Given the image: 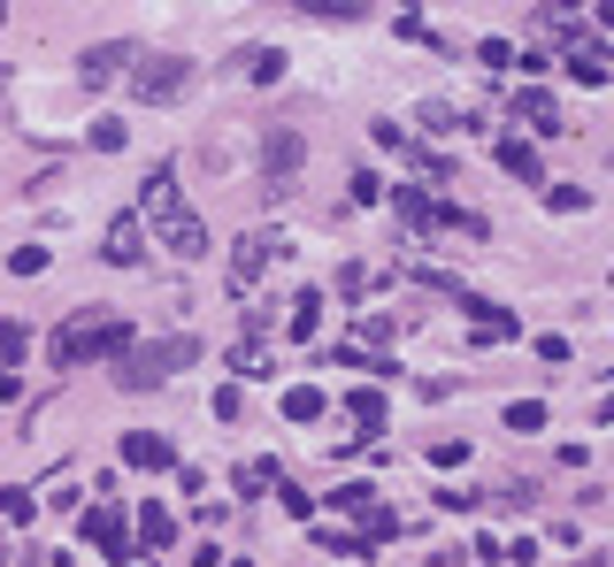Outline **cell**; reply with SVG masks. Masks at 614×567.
<instances>
[{
    "instance_id": "1",
    "label": "cell",
    "mask_w": 614,
    "mask_h": 567,
    "mask_svg": "<svg viewBox=\"0 0 614 567\" xmlns=\"http://www.w3.org/2000/svg\"><path fill=\"white\" fill-rule=\"evenodd\" d=\"M131 345V322L116 307H77L62 330H54V368H85V361H116Z\"/></svg>"
},
{
    "instance_id": "2",
    "label": "cell",
    "mask_w": 614,
    "mask_h": 567,
    "mask_svg": "<svg viewBox=\"0 0 614 567\" xmlns=\"http://www.w3.org/2000/svg\"><path fill=\"white\" fill-rule=\"evenodd\" d=\"M200 361V338L192 330H169V338H131L124 353H116V384L124 392H161L177 368H192Z\"/></svg>"
},
{
    "instance_id": "3",
    "label": "cell",
    "mask_w": 614,
    "mask_h": 567,
    "mask_svg": "<svg viewBox=\"0 0 614 567\" xmlns=\"http://www.w3.org/2000/svg\"><path fill=\"white\" fill-rule=\"evenodd\" d=\"M147 223H154V238H161L177 261H200V254H208V223L177 200V176H169V169H154L147 176Z\"/></svg>"
},
{
    "instance_id": "4",
    "label": "cell",
    "mask_w": 614,
    "mask_h": 567,
    "mask_svg": "<svg viewBox=\"0 0 614 567\" xmlns=\"http://www.w3.org/2000/svg\"><path fill=\"white\" fill-rule=\"evenodd\" d=\"M124 85H131V100L169 108V100H184V85H192V62H184V54H139Z\"/></svg>"
},
{
    "instance_id": "5",
    "label": "cell",
    "mask_w": 614,
    "mask_h": 567,
    "mask_svg": "<svg viewBox=\"0 0 614 567\" xmlns=\"http://www.w3.org/2000/svg\"><path fill=\"white\" fill-rule=\"evenodd\" d=\"M131 62H139V46L131 39H100V46H85L77 54V85H116V77H131Z\"/></svg>"
},
{
    "instance_id": "6",
    "label": "cell",
    "mask_w": 614,
    "mask_h": 567,
    "mask_svg": "<svg viewBox=\"0 0 614 567\" xmlns=\"http://www.w3.org/2000/svg\"><path fill=\"white\" fill-rule=\"evenodd\" d=\"M400 200V215L415 223V231H438V223H454V231H484L476 215H460V207H446V200H431V184H407V192H392Z\"/></svg>"
},
{
    "instance_id": "7",
    "label": "cell",
    "mask_w": 614,
    "mask_h": 567,
    "mask_svg": "<svg viewBox=\"0 0 614 567\" xmlns=\"http://www.w3.org/2000/svg\"><path fill=\"white\" fill-rule=\"evenodd\" d=\"M277 254H285V231H254V238H239V246H231V284H239V291L262 284Z\"/></svg>"
},
{
    "instance_id": "8",
    "label": "cell",
    "mask_w": 614,
    "mask_h": 567,
    "mask_svg": "<svg viewBox=\"0 0 614 567\" xmlns=\"http://www.w3.org/2000/svg\"><path fill=\"white\" fill-rule=\"evenodd\" d=\"M85 537H93V545H100V553H108V560H116V567H124V560H131V553H139L116 506H85Z\"/></svg>"
},
{
    "instance_id": "9",
    "label": "cell",
    "mask_w": 614,
    "mask_h": 567,
    "mask_svg": "<svg viewBox=\"0 0 614 567\" xmlns=\"http://www.w3.org/2000/svg\"><path fill=\"white\" fill-rule=\"evenodd\" d=\"M460 307H468V322H476V345H507V338H522L515 307H491V299H468V291H460Z\"/></svg>"
},
{
    "instance_id": "10",
    "label": "cell",
    "mask_w": 614,
    "mask_h": 567,
    "mask_svg": "<svg viewBox=\"0 0 614 567\" xmlns=\"http://www.w3.org/2000/svg\"><path fill=\"white\" fill-rule=\"evenodd\" d=\"M293 169H300V131H269V139H262V176H269V192H285Z\"/></svg>"
},
{
    "instance_id": "11",
    "label": "cell",
    "mask_w": 614,
    "mask_h": 567,
    "mask_svg": "<svg viewBox=\"0 0 614 567\" xmlns=\"http://www.w3.org/2000/svg\"><path fill=\"white\" fill-rule=\"evenodd\" d=\"M139 254H147V223L139 215H116L108 223V269H139Z\"/></svg>"
},
{
    "instance_id": "12",
    "label": "cell",
    "mask_w": 614,
    "mask_h": 567,
    "mask_svg": "<svg viewBox=\"0 0 614 567\" xmlns=\"http://www.w3.org/2000/svg\"><path fill=\"white\" fill-rule=\"evenodd\" d=\"M131 545H139V553H161V545H177V514H169L161 499H147V506H139V529H131Z\"/></svg>"
},
{
    "instance_id": "13",
    "label": "cell",
    "mask_w": 614,
    "mask_h": 567,
    "mask_svg": "<svg viewBox=\"0 0 614 567\" xmlns=\"http://www.w3.org/2000/svg\"><path fill=\"white\" fill-rule=\"evenodd\" d=\"M491 161H499L507 176H522V184L546 176V161H538V146H530V139H491Z\"/></svg>"
},
{
    "instance_id": "14",
    "label": "cell",
    "mask_w": 614,
    "mask_h": 567,
    "mask_svg": "<svg viewBox=\"0 0 614 567\" xmlns=\"http://www.w3.org/2000/svg\"><path fill=\"white\" fill-rule=\"evenodd\" d=\"M124 460H131V468H177L169 437H154V429H131V437H124Z\"/></svg>"
},
{
    "instance_id": "15",
    "label": "cell",
    "mask_w": 614,
    "mask_h": 567,
    "mask_svg": "<svg viewBox=\"0 0 614 567\" xmlns=\"http://www.w3.org/2000/svg\"><path fill=\"white\" fill-rule=\"evenodd\" d=\"M515 108H522V124H538V131H561V108H553V93H515Z\"/></svg>"
},
{
    "instance_id": "16",
    "label": "cell",
    "mask_w": 614,
    "mask_h": 567,
    "mask_svg": "<svg viewBox=\"0 0 614 567\" xmlns=\"http://www.w3.org/2000/svg\"><path fill=\"white\" fill-rule=\"evenodd\" d=\"M277 77H285V54L277 46H254L246 54V85H277Z\"/></svg>"
},
{
    "instance_id": "17",
    "label": "cell",
    "mask_w": 614,
    "mask_h": 567,
    "mask_svg": "<svg viewBox=\"0 0 614 567\" xmlns=\"http://www.w3.org/2000/svg\"><path fill=\"white\" fill-rule=\"evenodd\" d=\"M300 15H322V23H353V15H369V0H300Z\"/></svg>"
},
{
    "instance_id": "18",
    "label": "cell",
    "mask_w": 614,
    "mask_h": 567,
    "mask_svg": "<svg viewBox=\"0 0 614 567\" xmlns=\"http://www.w3.org/2000/svg\"><path fill=\"white\" fill-rule=\"evenodd\" d=\"M346 407H353V422H361V429H384V392H377V384H361Z\"/></svg>"
},
{
    "instance_id": "19",
    "label": "cell",
    "mask_w": 614,
    "mask_h": 567,
    "mask_svg": "<svg viewBox=\"0 0 614 567\" xmlns=\"http://www.w3.org/2000/svg\"><path fill=\"white\" fill-rule=\"evenodd\" d=\"M315 322H322V291L307 284L300 299H293V338H315Z\"/></svg>"
},
{
    "instance_id": "20",
    "label": "cell",
    "mask_w": 614,
    "mask_h": 567,
    "mask_svg": "<svg viewBox=\"0 0 614 567\" xmlns=\"http://www.w3.org/2000/svg\"><path fill=\"white\" fill-rule=\"evenodd\" d=\"M23 345H31V330H23V322H0V376H15Z\"/></svg>"
},
{
    "instance_id": "21",
    "label": "cell",
    "mask_w": 614,
    "mask_h": 567,
    "mask_svg": "<svg viewBox=\"0 0 614 567\" xmlns=\"http://www.w3.org/2000/svg\"><path fill=\"white\" fill-rule=\"evenodd\" d=\"M507 429H515V437H538V429H546V407H538V399H515V407H507Z\"/></svg>"
},
{
    "instance_id": "22",
    "label": "cell",
    "mask_w": 614,
    "mask_h": 567,
    "mask_svg": "<svg viewBox=\"0 0 614 567\" xmlns=\"http://www.w3.org/2000/svg\"><path fill=\"white\" fill-rule=\"evenodd\" d=\"M546 207H553V215H584V207H592V192H584V184H553V192H546Z\"/></svg>"
},
{
    "instance_id": "23",
    "label": "cell",
    "mask_w": 614,
    "mask_h": 567,
    "mask_svg": "<svg viewBox=\"0 0 614 567\" xmlns=\"http://www.w3.org/2000/svg\"><path fill=\"white\" fill-rule=\"evenodd\" d=\"M277 483V468L269 460H254V468H239V499H254V491H269Z\"/></svg>"
},
{
    "instance_id": "24",
    "label": "cell",
    "mask_w": 614,
    "mask_h": 567,
    "mask_svg": "<svg viewBox=\"0 0 614 567\" xmlns=\"http://www.w3.org/2000/svg\"><path fill=\"white\" fill-rule=\"evenodd\" d=\"M285 415H293V422H315V415H322V392H285Z\"/></svg>"
},
{
    "instance_id": "25",
    "label": "cell",
    "mask_w": 614,
    "mask_h": 567,
    "mask_svg": "<svg viewBox=\"0 0 614 567\" xmlns=\"http://www.w3.org/2000/svg\"><path fill=\"white\" fill-rule=\"evenodd\" d=\"M569 77H576V85H607V62H600V54H576Z\"/></svg>"
},
{
    "instance_id": "26",
    "label": "cell",
    "mask_w": 614,
    "mask_h": 567,
    "mask_svg": "<svg viewBox=\"0 0 614 567\" xmlns=\"http://www.w3.org/2000/svg\"><path fill=\"white\" fill-rule=\"evenodd\" d=\"M8 269H15V277H39V269H46V246H15Z\"/></svg>"
},
{
    "instance_id": "27",
    "label": "cell",
    "mask_w": 614,
    "mask_h": 567,
    "mask_svg": "<svg viewBox=\"0 0 614 567\" xmlns=\"http://www.w3.org/2000/svg\"><path fill=\"white\" fill-rule=\"evenodd\" d=\"M231 368H239V376H269V353H262V345H239Z\"/></svg>"
},
{
    "instance_id": "28",
    "label": "cell",
    "mask_w": 614,
    "mask_h": 567,
    "mask_svg": "<svg viewBox=\"0 0 614 567\" xmlns=\"http://www.w3.org/2000/svg\"><path fill=\"white\" fill-rule=\"evenodd\" d=\"M0 514H8V522H31L39 499H31V491H0Z\"/></svg>"
},
{
    "instance_id": "29",
    "label": "cell",
    "mask_w": 614,
    "mask_h": 567,
    "mask_svg": "<svg viewBox=\"0 0 614 567\" xmlns=\"http://www.w3.org/2000/svg\"><path fill=\"white\" fill-rule=\"evenodd\" d=\"M330 506H338V514H361V506H377V491H369V483H346Z\"/></svg>"
},
{
    "instance_id": "30",
    "label": "cell",
    "mask_w": 614,
    "mask_h": 567,
    "mask_svg": "<svg viewBox=\"0 0 614 567\" xmlns=\"http://www.w3.org/2000/svg\"><path fill=\"white\" fill-rule=\"evenodd\" d=\"M431 460H438V468H460V460H468V437H446V445H431Z\"/></svg>"
},
{
    "instance_id": "31",
    "label": "cell",
    "mask_w": 614,
    "mask_h": 567,
    "mask_svg": "<svg viewBox=\"0 0 614 567\" xmlns=\"http://www.w3.org/2000/svg\"><path fill=\"white\" fill-rule=\"evenodd\" d=\"M93 146H100V153H116V146H124V124H116V116H108V124H93Z\"/></svg>"
},
{
    "instance_id": "32",
    "label": "cell",
    "mask_w": 614,
    "mask_h": 567,
    "mask_svg": "<svg viewBox=\"0 0 614 567\" xmlns=\"http://www.w3.org/2000/svg\"><path fill=\"white\" fill-rule=\"evenodd\" d=\"M192 567H223V553H215V545H200V553H192Z\"/></svg>"
},
{
    "instance_id": "33",
    "label": "cell",
    "mask_w": 614,
    "mask_h": 567,
    "mask_svg": "<svg viewBox=\"0 0 614 567\" xmlns=\"http://www.w3.org/2000/svg\"><path fill=\"white\" fill-rule=\"evenodd\" d=\"M600 422H614V392H607V399H600Z\"/></svg>"
},
{
    "instance_id": "34",
    "label": "cell",
    "mask_w": 614,
    "mask_h": 567,
    "mask_svg": "<svg viewBox=\"0 0 614 567\" xmlns=\"http://www.w3.org/2000/svg\"><path fill=\"white\" fill-rule=\"evenodd\" d=\"M592 15H600V23H607V31H614V0H607V8H592Z\"/></svg>"
},
{
    "instance_id": "35",
    "label": "cell",
    "mask_w": 614,
    "mask_h": 567,
    "mask_svg": "<svg viewBox=\"0 0 614 567\" xmlns=\"http://www.w3.org/2000/svg\"><path fill=\"white\" fill-rule=\"evenodd\" d=\"M223 567H246V560H223Z\"/></svg>"
},
{
    "instance_id": "36",
    "label": "cell",
    "mask_w": 614,
    "mask_h": 567,
    "mask_svg": "<svg viewBox=\"0 0 614 567\" xmlns=\"http://www.w3.org/2000/svg\"><path fill=\"white\" fill-rule=\"evenodd\" d=\"M0 15H8V0H0Z\"/></svg>"
},
{
    "instance_id": "37",
    "label": "cell",
    "mask_w": 614,
    "mask_h": 567,
    "mask_svg": "<svg viewBox=\"0 0 614 567\" xmlns=\"http://www.w3.org/2000/svg\"><path fill=\"white\" fill-rule=\"evenodd\" d=\"M0 85H8V69H0Z\"/></svg>"
}]
</instances>
